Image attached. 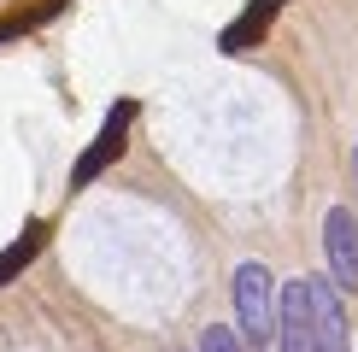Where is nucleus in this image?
Returning a JSON list of instances; mask_svg holds the SVG:
<instances>
[{"label": "nucleus", "instance_id": "obj_1", "mask_svg": "<svg viewBox=\"0 0 358 352\" xmlns=\"http://www.w3.org/2000/svg\"><path fill=\"white\" fill-rule=\"evenodd\" d=\"M229 300H235L241 341H247V346H264V341H271V329H276V282H271V270H264L259 258L235 264V276H229Z\"/></svg>", "mask_w": 358, "mask_h": 352}, {"label": "nucleus", "instance_id": "obj_2", "mask_svg": "<svg viewBox=\"0 0 358 352\" xmlns=\"http://www.w3.org/2000/svg\"><path fill=\"white\" fill-rule=\"evenodd\" d=\"M323 258H329V282L341 293H358V217H352V205H329V217H323Z\"/></svg>", "mask_w": 358, "mask_h": 352}, {"label": "nucleus", "instance_id": "obj_3", "mask_svg": "<svg viewBox=\"0 0 358 352\" xmlns=\"http://www.w3.org/2000/svg\"><path fill=\"white\" fill-rule=\"evenodd\" d=\"M271 341L282 352H317V329H311V293H306V276H294V282H282L276 293V329Z\"/></svg>", "mask_w": 358, "mask_h": 352}, {"label": "nucleus", "instance_id": "obj_4", "mask_svg": "<svg viewBox=\"0 0 358 352\" xmlns=\"http://www.w3.org/2000/svg\"><path fill=\"white\" fill-rule=\"evenodd\" d=\"M311 293V329H317V352H352V329H347V305H341V288L329 276H306Z\"/></svg>", "mask_w": 358, "mask_h": 352}, {"label": "nucleus", "instance_id": "obj_5", "mask_svg": "<svg viewBox=\"0 0 358 352\" xmlns=\"http://www.w3.org/2000/svg\"><path fill=\"white\" fill-rule=\"evenodd\" d=\"M200 352H247V341L229 329V323H212V329H206V346H200Z\"/></svg>", "mask_w": 358, "mask_h": 352}, {"label": "nucleus", "instance_id": "obj_6", "mask_svg": "<svg viewBox=\"0 0 358 352\" xmlns=\"http://www.w3.org/2000/svg\"><path fill=\"white\" fill-rule=\"evenodd\" d=\"M352 182H358V147H352Z\"/></svg>", "mask_w": 358, "mask_h": 352}]
</instances>
